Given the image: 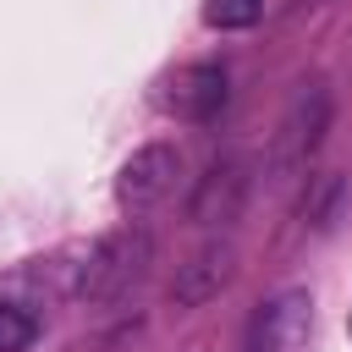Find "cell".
Returning a JSON list of instances; mask_svg holds the SVG:
<instances>
[{
  "mask_svg": "<svg viewBox=\"0 0 352 352\" xmlns=\"http://www.w3.org/2000/svg\"><path fill=\"white\" fill-rule=\"evenodd\" d=\"M148 253H154V242H148V231H138V226H121V231L99 236V242L82 253V264H77V297H88V302H116V297H126V292L143 280Z\"/></svg>",
  "mask_w": 352,
  "mask_h": 352,
  "instance_id": "1",
  "label": "cell"
},
{
  "mask_svg": "<svg viewBox=\"0 0 352 352\" xmlns=\"http://www.w3.org/2000/svg\"><path fill=\"white\" fill-rule=\"evenodd\" d=\"M242 352H314V297L302 286L264 297L248 319Z\"/></svg>",
  "mask_w": 352,
  "mask_h": 352,
  "instance_id": "2",
  "label": "cell"
},
{
  "mask_svg": "<svg viewBox=\"0 0 352 352\" xmlns=\"http://www.w3.org/2000/svg\"><path fill=\"white\" fill-rule=\"evenodd\" d=\"M324 126H330V94L319 82H302L275 126V143H270V165L275 170H302L314 160V148L324 143Z\"/></svg>",
  "mask_w": 352,
  "mask_h": 352,
  "instance_id": "3",
  "label": "cell"
},
{
  "mask_svg": "<svg viewBox=\"0 0 352 352\" xmlns=\"http://www.w3.org/2000/svg\"><path fill=\"white\" fill-rule=\"evenodd\" d=\"M176 176H182V154H176L170 143H143V148L121 165V176H116V204L132 209V214H143V209H154L160 198H170Z\"/></svg>",
  "mask_w": 352,
  "mask_h": 352,
  "instance_id": "4",
  "label": "cell"
},
{
  "mask_svg": "<svg viewBox=\"0 0 352 352\" xmlns=\"http://www.w3.org/2000/svg\"><path fill=\"white\" fill-rule=\"evenodd\" d=\"M160 104L176 116V121H214L226 110V72L214 60H192L182 72L165 77V94Z\"/></svg>",
  "mask_w": 352,
  "mask_h": 352,
  "instance_id": "5",
  "label": "cell"
},
{
  "mask_svg": "<svg viewBox=\"0 0 352 352\" xmlns=\"http://www.w3.org/2000/svg\"><path fill=\"white\" fill-rule=\"evenodd\" d=\"M242 198H248V165L242 160H214L198 176V187L187 198V214L198 226H231L242 214Z\"/></svg>",
  "mask_w": 352,
  "mask_h": 352,
  "instance_id": "6",
  "label": "cell"
},
{
  "mask_svg": "<svg viewBox=\"0 0 352 352\" xmlns=\"http://www.w3.org/2000/svg\"><path fill=\"white\" fill-rule=\"evenodd\" d=\"M231 270H236V253H231V242H209V248H198L187 264H176L170 297H176L182 308H198V302L220 297V286L231 280Z\"/></svg>",
  "mask_w": 352,
  "mask_h": 352,
  "instance_id": "7",
  "label": "cell"
},
{
  "mask_svg": "<svg viewBox=\"0 0 352 352\" xmlns=\"http://www.w3.org/2000/svg\"><path fill=\"white\" fill-rule=\"evenodd\" d=\"M258 11H264V0H204L209 28H253Z\"/></svg>",
  "mask_w": 352,
  "mask_h": 352,
  "instance_id": "8",
  "label": "cell"
},
{
  "mask_svg": "<svg viewBox=\"0 0 352 352\" xmlns=\"http://www.w3.org/2000/svg\"><path fill=\"white\" fill-rule=\"evenodd\" d=\"M33 336H38L33 314L16 302H0V352H22V346H33Z\"/></svg>",
  "mask_w": 352,
  "mask_h": 352,
  "instance_id": "9",
  "label": "cell"
}]
</instances>
